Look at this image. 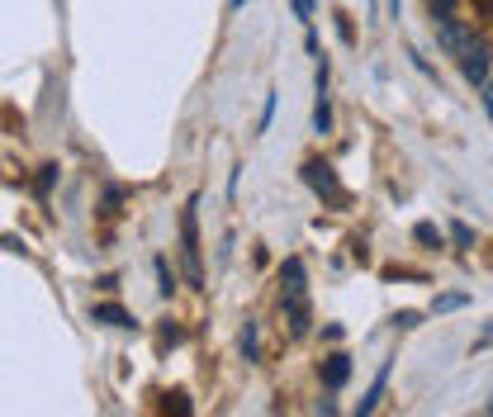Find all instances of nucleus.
Here are the masks:
<instances>
[{
    "label": "nucleus",
    "mask_w": 493,
    "mask_h": 417,
    "mask_svg": "<svg viewBox=\"0 0 493 417\" xmlns=\"http://www.w3.org/2000/svg\"><path fill=\"white\" fill-rule=\"evenodd\" d=\"M484 342H493V327H489V332H484ZM484 342H479V346H484Z\"/></svg>",
    "instance_id": "26"
},
{
    "label": "nucleus",
    "mask_w": 493,
    "mask_h": 417,
    "mask_svg": "<svg viewBox=\"0 0 493 417\" xmlns=\"http://www.w3.org/2000/svg\"><path fill=\"white\" fill-rule=\"evenodd\" d=\"M161 413H167V417H195V403H190L185 389H171L167 403H161Z\"/></svg>",
    "instance_id": "12"
},
{
    "label": "nucleus",
    "mask_w": 493,
    "mask_h": 417,
    "mask_svg": "<svg viewBox=\"0 0 493 417\" xmlns=\"http://www.w3.org/2000/svg\"><path fill=\"white\" fill-rule=\"evenodd\" d=\"M446 232H450V242H456V247H474V228L460 224V218H456V224H450Z\"/></svg>",
    "instance_id": "18"
},
{
    "label": "nucleus",
    "mask_w": 493,
    "mask_h": 417,
    "mask_svg": "<svg viewBox=\"0 0 493 417\" xmlns=\"http://www.w3.org/2000/svg\"><path fill=\"white\" fill-rule=\"evenodd\" d=\"M347 380H351V356L347 351H333V356L323 360V389H333V394H337Z\"/></svg>",
    "instance_id": "7"
},
{
    "label": "nucleus",
    "mask_w": 493,
    "mask_h": 417,
    "mask_svg": "<svg viewBox=\"0 0 493 417\" xmlns=\"http://www.w3.org/2000/svg\"><path fill=\"white\" fill-rule=\"evenodd\" d=\"M200 200H190L181 208V261H185V280L190 289H204V266H200Z\"/></svg>",
    "instance_id": "1"
},
{
    "label": "nucleus",
    "mask_w": 493,
    "mask_h": 417,
    "mask_svg": "<svg viewBox=\"0 0 493 417\" xmlns=\"http://www.w3.org/2000/svg\"><path fill=\"white\" fill-rule=\"evenodd\" d=\"M242 356H246V366H256L262 360V327L246 318V327H242Z\"/></svg>",
    "instance_id": "11"
},
{
    "label": "nucleus",
    "mask_w": 493,
    "mask_h": 417,
    "mask_svg": "<svg viewBox=\"0 0 493 417\" xmlns=\"http://www.w3.org/2000/svg\"><path fill=\"white\" fill-rule=\"evenodd\" d=\"M489 413H493V408H489Z\"/></svg>",
    "instance_id": "27"
},
{
    "label": "nucleus",
    "mask_w": 493,
    "mask_h": 417,
    "mask_svg": "<svg viewBox=\"0 0 493 417\" xmlns=\"http://www.w3.org/2000/svg\"><path fill=\"white\" fill-rule=\"evenodd\" d=\"M389 374H394V360H385V366L375 370V380H370V389H365V398L356 403V413L351 417H375V408L385 403V389H389Z\"/></svg>",
    "instance_id": "6"
},
{
    "label": "nucleus",
    "mask_w": 493,
    "mask_h": 417,
    "mask_svg": "<svg viewBox=\"0 0 493 417\" xmlns=\"http://www.w3.org/2000/svg\"><path fill=\"white\" fill-rule=\"evenodd\" d=\"M270 119H276V90L266 95V109H262V123H256V133H266V129H270Z\"/></svg>",
    "instance_id": "19"
},
{
    "label": "nucleus",
    "mask_w": 493,
    "mask_h": 417,
    "mask_svg": "<svg viewBox=\"0 0 493 417\" xmlns=\"http://www.w3.org/2000/svg\"><path fill=\"white\" fill-rule=\"evenodd\" d=\"M280 303H294V299H309V271H304V261L299 256H290L280 266Z\"/></svg>",
    "instance_id": "5"
},
{
    "label": "nucleus",
    "mask_w": 493,
    "mask_h": 417,
    "mask_svg": "<svg viewBox=\"0 0 493 417\" xmlns=\"http://www.w3.org/2000/svg\"><path fill=\"white\" fill-rule=\"evenodd\" d=\"M313 133L318 138L333 133V95L327 90H313Z\"/></svg>",
    "instance_id": "9"
},
{
    "label": "nucleus",
    "mask_w": 493,
    "mask_h": 417,
    "mask_svg": "<svg viewBox=\"0 0 493 417\" xmlns=\"http://www.w3.org/2000/svg\"><path fill=\"white\" fill-rule=\"evenodd\" d=\"M456 62H460V76L470 81V86H484L489 81V67H493V48H489V38H470L460 52H456Z\"/></svg>",
    "instance_id": "3"
},
{
    "label": "nucleus",
    "mask_w": 493,
    "mask_h": 417,
    "mask_svg": "<svg viewBox=\"0 0 493 417\" xmlns=\"http://www.w3.org/2000/svg\"><path fill=\"white\" fill-rule=\"evenodd\" d=\"M465 303H470V295H436L432 313H456V309H465Z\"/></svg>",
    "instance_id": "16"
},
{
    "label": "nucleus",
    "mask_w": 493,
    "mask_h": 417,
    "mask_svg": "<svg viewBox=\"0 0 493 417\" xmlns=\"http://www.w3.org/2000/svg\"><path fill=\"white\" fill-rule=\"evenodd\" d=\"M90 323H105V327H133V313L123 303H95L90 309Z\"/></svg>",
    "instance_id": "8"
},
{
    "label": "nucleus",
    "mask_w": 493,
    "mask_h": 417,
    "mask_svg": "<svg viewBox=\"0 0 493 417\" xmlns=\"http://www.w3.org/2000/svg\"><path fill=\"white\" fill-rule=\"evenodd\" d=\"M427 15H432V24H436V20L460 15V0H427Z\"/></svg>",
    "instance_id": "17"
},
{
    "label": "nucleus",
    "mask_w": 493,
    "mask_h": 417,
    "mask_svg": "<svg viewBox=\"0 0 493 417\" xmlns=\"http://www.w3.org/2000/svg\"><path fill=\"white\" fill-rule=\"evenodd\" d=\"M479 100H484V114L493 119V76L484 81V86H479Z\"/></svg>",
    "instance_id": "21"
},
{
    "label": "nucleus",
    "mask_w": 493,
    "mask_h": 417,
    "mask_svg": "<svg viewBox=\"0 0 493 417\" xmlns=\"http://www.w3.org/2000/svg\"><path fill=\"white\" fill-rule=\"evenodd\" d=\"M181 342H185V332L176 327V323H167V327H161V346H181Z\"/></svg>",
    "instance_id": "20"
},
{
    "label": "nucleus",
    "mask_w": 493,
    "mask_h": 417,
    "mask_svg": "<svg viewBox=\"0 0 493 417\" xmlns=\"http://www.w3.org/2000/svg\"><path fill=\"white\" fill-rule=\"evenodd\" d=\"M474 5H479V15H484V20L493 24V0H474Z\"/></svg>",
    "instance_id": "23"
},
{
    "label": "nucleus",
    "mask_w": 493,
    "mask_h": 417,
    "mask_svg": "<svg viewBox=\"0 0 493 417\" xmlns=\"http://www.w3.org/2000/svg\"><path fill=\"white\" fill-rule=\"evenodd\" d=\"M285 318H290V337H309V323H313V313H309V299H294V303H285Z\"/></svg>",
    "instance_id": "10"
},
{
    "label": "nucleus",
    "mask_w": 493,
    "mask_h": 417,
    "mask_svg": "<svg viewBox=\"0 0 493 417\" xmlns=\"http://www.w3.org/2000/svg\"><path fill=\"white\" fill-rule=\"evenodd\" d=\"M242 5H246V0H232V5H228V10H232V15H238V10H242Z\"/></svg>",
    "instance_id": "24"
},
{
    "label": "nucleus",
    "mask_w": 493,
    "mask_h": 417,
    "mask_svg": "<svg viewBox=\"0 0 493 417\" xmlns=\"http://www.w3.org/2000/svg\"><path fill=\"white\" fill-rule=\"evenodd\" d=\"M294 20H304V24H313V0H294Z\"/></svg>",
    "instance_id": "22"
},
{
    "label": "nucleus",
    "mask_w": 493,
    "mask_h": 417,
    "mask_svg": "<svg viewBox=\"0 0 493 417\" xmlns=\"http://www.w3.org/2000/svg\"><path fill=\"white\" fill-rule=\"evenodd\" d=\"M389 10H394V15H399V10H403V0H389Z\"/></svg>",
    "instance_id": "25"
},
{
    "label": "nucleus",
    "mask_w": 493,
    "mask_h": 417,
    "mask_svg": "<svg viewBox=\"0 0 493 417\" xmlns=\"http://www.w3.org/2000/svg\"><path fill=\"white\" fill-rule=\"evenodd\" d=\"M413 238L427 247V252H436V247H446V232L436 228V224H413Z\"/></svg>",
    "instance_id": "13"
},
{
    "label": "nucleus",
    "mask_w": 493,
    "mask_h": 417,
    "mask_svg": "<svg viewBox=\"0 0 493 417\" xmlns=\"http://www.w3.org/2000/svg\"><path fill=\"white\" fill-rule=\"evenodd\" d=\"M58 185V166H38V176H34V194L38 200H48V190Z\"/></svg>",
    "instance_id": "15"
},
{
    "label": "nucleus",
    "mask_w": 493,
    "mask_h": 417,
    "mask_svg": "<svg viewBox=\"0 0 493 417\" xmlns=\"http://www.w3.org/2000/svg\"><path fill=\"white\" fill-rule=\"evenodd\" d=\"M153 266H157V295H161V299H171V295H176V275L167 271V256H157Z\"/></svg>",
    "instance_id": "14"
},
{
    "label": "nucleus",
    "mask_w": 493,
    "mask_h": 417,
    "mask_svg": "<svg viewBox=\"0 0 493 417\" xmlns=\"http://www.w3.org/2000/svg\"><path fill=\"white\" fill-rule=\"evenodd\" d=\"M470 38H474V24H465L460 15L436 20V43H442V52H450V58H456V52L470 43Z\"/></svg>",
    "instance_id": "4"
},
{
    "label": "nucleus",
    "mask_w": 493,
    "mask_h": 417,
    "mask_svg": "<svg viewBox=\"0 0 493 417\" xmlns=\"http://www.w3.org/2000/svg\"><path fill=\"white\" fill-rule=\"evenodd\" d=\"M304 185L318 194V200L327 204V208H347V185L337 180V166L333 161H323V157H313V161H304Z\"/></svg>",
    "instance_id": "2"
}]
</instances>
